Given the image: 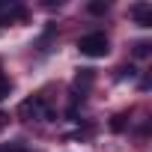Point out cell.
Segmentation results:
<instances>
[{
    "instance_id": "10",
    "label": "cell",
    "mask_w": 152,
    "mask_h": 152,
    "mask_svg": "<svg viewBox=\"0 0 152 152\" xmlns=\"http://www.w3.org/2000/svg\"><path fill=\"white\" fill-rule=\"evenodd\" d=\"M0 152H21V146H0Z\"/></svg>"
},
{
    "instance_id": "2",
    "label": "cell",
    "mask_w": 152,
    "mask_h": 152,
    "mask_svg": "<svg viewBox=\"0 0 152 152\" xmlns=\"http://www.w3.org/2000/svg\"><path fill=\"white\" fill-rule=\"evenodd\" d=\"M18 116H21V119H51L54 110L45 104L42 96H30V99H24V102L18 104Z\"/></svg>"
},
{
    "instance_id": "7",
    "label": "cell",
    "mask_w": 152,
    "mask_h": 152,
    "mask_svg": "<svg viewBox=\"0 0 152 152\" xmlns=\"http://www.w3.org/2000/svg\"><path fill=\"white\" fill-rule=\"evenodd\" d=\"M9 93H12V81L6 78V75H0V102H3Z\"/></svg>"
},
{
    "instance_id": "9",
    "label": "cell",
    "mask_w": 152,
    "mask_h": 152,
    "mask_svg": "<svg viewBox=\"0 0 152 152\" xmlns=\"http://www.w3.org/2000/svg\"><path fill=\"white\" fill-rule=\"evenodd\" d=\"M134 75H137V72H134V66H122V69L116 72V78L122 81V78H134Z\"/></svg>"
},
{
    "instance_id": "5",
    "label": "cell",
    "mask_w": 152,
    "mask_h": 152,
    "mask_svg": "<svg viewBox=\"0 0 152 152\" xmlns=\"http://www.w3.org/2000/svg\"><path fill=\"white\" fill-rule=\"evenodd\" d=\"M125 125H128V116H125V113H116V116L110 119V131H116V134L125 131Z\"/></svg>"
},
{
    "instance_id": "4",
    "label": "cell",
    "mask_w": 152,
    "mask_h": 152,
    "mask_svg": "<svg viewBox=\"0 0 152 152\" xmlns=\"http://www.w3.org/2000/svg\"><path fill=\"white\" fill-rule=\"evenodd\" d=\"M93 81H96V72L93 69H81L78 75H75V90H81V96H84V90H90Z\"/></svg>"
},
{
    "instance_id": "8",
    "label": "cell",
    "mask_w": 152,
    "mask_h": 152,
    "mask_svg": "<svg viewBox=\"0 0 152 152\" xmlns=\"http://www.w3.org/2000/svg\"><path fill=\"white\" fill-rule=\"evenodd\" d=\"M134 57H149V42H137L134 45Z\"/></svg>"
},
{
    "instance_id": "6",
    "label": "cell",
    "mask_w": 152,
    "mask_h": 152,
    "mask_svg": "<svg viewBox=\"0 0 152 152\" xmlns=\"http://www.w3.org/2000/svg\"><path fill=\"white\" fill-rule=\"evenodd\" d=\"M87 9H90L93 15H104V12L110 9V3H107V0H93V3H90Z\"/></svg>"
},
{
    "instance_id": "1",
    "label": "cell",
    "mask_w": 152,
    "mask_h": 152,
    "mask_svg": "<svg viewBox=\"0 0 152 152\" xmlns=\"http://www.w3.org/2000/svg\"><path fill=\"white\" fill-rule=\"evenodd\" d=\"M78 51L84 57H104L110 51V42H107L104 33H87V36L78 39Z\"/></svg>"
},
{
    "instance_id": "3",
    "label": "cell",
    "mask_w": 152,
    "mask_h": 152,
    "mask_svg": "<svg viewBox=\"0 0 152 152\" xmlns=\"http://www.w3.org/2000/svg\"><path fill=\"white\" fill-rule=\"evenodd\" d=\"M131 18H134L140 27H152V6H149V3H134V6H131Z\"/></svg>"
}]
</instances>
